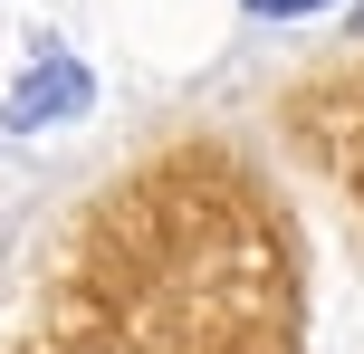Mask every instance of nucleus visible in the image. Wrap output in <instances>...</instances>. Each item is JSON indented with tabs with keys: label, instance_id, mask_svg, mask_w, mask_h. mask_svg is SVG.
<instances>
[{
	"label": "nucleus",
	"instance_id": "f03ea898",
	"mask_svg": "<svg viewBox=\"0 0 364 354\" xmlns=\"http://www.w3.org/2000/svg\"><path fill=\"white\" fill-rule=\"evenodd\" d=\"M250 10H269V19H297V10H326V0H250Z\"/></svg>",
	"mask_w": 364,
	"mask_h": 354
},
{
	"label": "nucleus",
	"instance_id": "f257e3e1",
	"mask_svg": "<svg viewBox=\"0 0 364 354\" xmlns=\"http://www.w3.org/2000/svg\"><path fill=\"white\" fill-rule=\"evenodd\" d=\"M68 106H87V67L48 48V57H38V77H29V87L10 96V125L29 134V125H48V115H68Z\"/></svg>",
	"mask_w": 364,
	"mask_h": 354
}]
</instances>
